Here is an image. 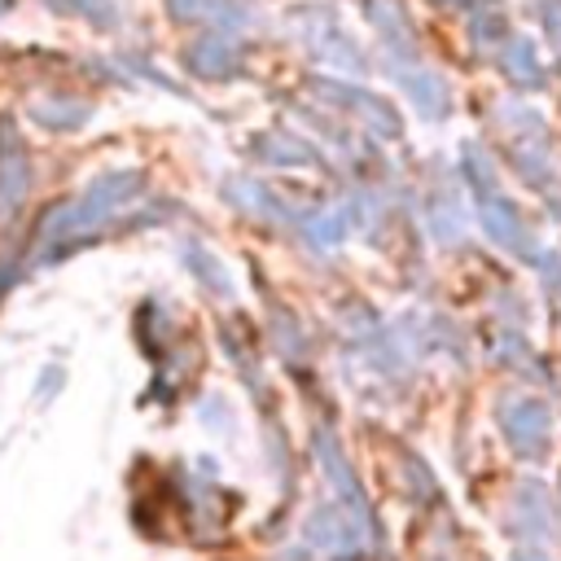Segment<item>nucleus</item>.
Listing matches in <instances>:
<instances>
[{"label":"nucleus","instance_id":"nucleus-1","mask_svg":"<svg viewBox=\"0 0 561 561\" xmlns=\"http://www.w3.org/2000/svg\"><path fill=\"white\" fill-rule=\"evenodd\" d=\"M302 535H307V543H311L316 552H324L329 561H359V557L368 552V535H373V530H368L355 513L324 504V508H316V513L307 517Z\"/></svg>","mask_w":561,"mask_h":561},{"label":"nucleus","instance_id":"nucleus-2","mask_svg":"<svg viewBox=\"0 0 561 561\" xmlns=\"http://www.w3.org/2000/svg\"><path fill=\"white\" fill-rule=\"evenodd\" d=\"M504 434H508V443H513L526 460H535V456L543 451V443H548V412H543L535 399H517V403L508 408Z\"/></svg>","mask_w":561,"mask_h":561},{"label":"nucleus","instance_id":"nucleus-3","mask_svg":"<svg viewBox=\"0 0 561 561\" xmlns=\"http://www.w3.org/2000/svg\"><path fill=\"white\" fill-rule=\"evenodd\" d=\"M513 530L535 535V539H552V535H557V517H552V504H548L543 486L526 482V486L517 491V526H513Z\"/></svg>","mask_w":561,"mask_h":561},{"label":"nucleus","instance_id":"nucleus-4","mask_svg":"<svg viewBox=\"0 0 561 561\" xmlns=\"http://www.w3.org/2000/svg\"><path fill=\"white\" fill-rule=\"evenodd\" d=\"M513 561H548V557H543V552H535V548H517V552H513Z\"/></svg>","mask_w":561,"mask_h":561}]
</instances>
